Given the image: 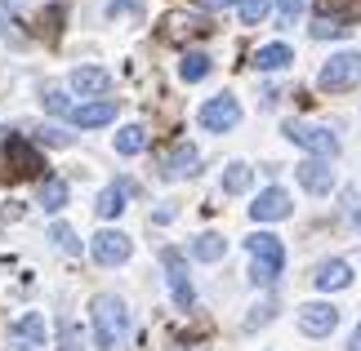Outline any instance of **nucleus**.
Segmentation results:
<instances>
[{"instance_id":"obj_1","label":"nucleus","mask_w":361,"mask_h":351,"mask_svg":"<svg viewBox=\"0 0 361 351\" xmlns=\"http://www.w3.org/2000/svg\"><path fill=\"white\" fill-rule=\"evenodd\" d=\"M125 333H130V312H125V302L116 293H99V298H94V338H99V347L116 351L125 343Z\"/></svg>"},{"instance_id":"obj_2","label":"nucleus","mask_w":361,"mask_h":351,"mask_svg":"<svg viewBox=\"0 0 361 351\" xmlns=\"http://www.w3.org/2000/svg\"><path fill=\"white\" fill-rule=\"evenodd\" d=\"M245 249H250V280L255 285H272L276 276H281V267H286V245L276 241V236H268V231H255L245 241Z\"/></svg>"},{"instance_id":"obj_3","label":"nucleus","mask_w":361,"mask_h":351,"mask_svg":"<svg viewBox=\"0 0 361 351\" xmlns=\"http://www.w3.org/2000/svg\"><path fill=\"white\" fill-rule=\"evenodd\" d=\"M317 85L330 94L361 85V53H335V58H326L322 72H317Z\"/></svg>"},{"instance_id":"obj_4","label":"nucleus","mask_w":361,"mask_h":351,"mask_svg":"<svg viewBox=\"0 0 361 351\" xmlns=\"http://www.w3.org/2000/svg\"><path fill=\"white\" fill-rule=\"evenodd\" d=\"M286 138L290 143H299V147H308L317 160H330V156H339V138L322 129V125H303V120H290L286 125Z\"/></svg>"},{"instance_id":"obj_5","label":"nucleus","mask_w":361,"mask_h":351,"mask_svg":"<svg viewBox=\"0 0 361 351\" xmlns=\"http://www.w3.org/2000/svg\"><path fill=\"white\" fill-rule=\"evenodd\" d=\"M210 32V18H201V13H188V9H170L161 18V36L170 40V45H183V40H197Z\"/></svg>"},{"instance_id":"obj_6","label":"nucleus","mask_w":361,"mask_h":351,"mask_svg":"<svg viewBox=\"0 0 361 351\" xmlns=\"http://www.w3.org/2000/svg\"><path fill=\"white\" fill-rule=\"evenodd\" d=\"M201 125L210 134H228V129H237L241 125V103L232 94H214L210 103L201 107Z\"/></svg>"},{"instance_id":"obj_7","label":"nucleus","mask_w":361,"mask_h":351,"mask_svg":"<svg viewBox=\"0 0 361 351\" xmlns=\"http://www.w3.org/2000/svg\"><path fill=\"white\" fill-rule=\"evenodd\" d=\"M161 262H165V276H170L174 307H178V312H192V302H197V289H192V280H188V262H183V254H178V249H165Z\"/></svg>"},{"instance_id":"obj_8","label":"nucleus","mask_w":361,"mask_h":351,"mask_svg":"<svg viewBox=\"0 0 361 351\" xmlns=\"http://www.w3.org/2000/svg\"><path fill=\"white\" fill-rule=\"evenodd\" d=\"M40 170H45L40 151L27 143V138H9V143H5V174H13V178H40Z\"/></svg>"},{"instance_id":"obj_9","label":"nucleus","mask_w":361,"mask_h":351,"mask_svg":"<svg viewBox=\"0 0 361 351\" xmlns=\"http://www.w3.org/2000/svg\"><path fill=\"white\" fill-rule=\"evenodd\" d=\"M90 254H94V262H103V267H121L125 258L134 254V241L125 231H99L94 245H90Z\"/></svg>"},{"instance_id":"obj_10","label":"nucleus","mask_w":361,"mask_h":351,"mask_svg":"<svg viewBox=\"0 0 361 351\" xmlns=\"http://www.w3.org/2000/svg\"><path fill=\"white\" fill-rule=\"evenodd\" d=\"M339 325V312L330 302H308V307H299V329L308 333V338H330Z\"/></svg>"},{"instance_id":"obj_11","label":"nucleus","mask_w":361,"mask_h":351,"mask_svg":"<svg viewBox=\"0 0 361 351\" xmlns=\"http://www.w3.org/2000/svg\"><path fill=\"white\" fill-rule=\"evenodd\" d=\"M197 165H201L197 147H192V143H174L161 156V178H192V174H197Z\"/></svg>"},{"instance_id":"obj_12","label":"nucleus","mask_w":361,"mask_h":351,"mask_svg":"<svg viewBox=\"0 0 361 351\" xmlns=\"http://www.w3.org/2000/svg\"><path fill=\"white\" fill-rule=\"evenodd\" d=\"M290 196L281 191V187H268V191H259V200L250 205V218L255 222H281V218H290Z\"/></svg>"},{"instance_id":"obj_13","label":"nucleus","mask_w":361,"mask_h":351,"mask_svg":"<svg viewBox=\"0 0 361 351\" xmlns=\"http://www.w3.org/2000/svg\"><path fill=\"white\" fill-rule=\"evenodd\" d=\"M295 174H299V182H303V191H312V196H326L330 187H335V170H330L326 160H317V156H308Z\"/></svg>"},{"instance_id":"obj_14","label":"nucleus","mask_w":361,"mask_h":351,"mask_svg":"<svg viewBox=\"0 0 361 351\" xmlns=\"http://www.w3.org/2000/svg\"><path fill=\"white\" fill-rule=\"evenodd\" d=\"M112 120H116V103H112V98L72 107V125H80V129H99V125H112Z\"/></svg>"},{"instance_id":"obj_15","label":"nucleus","mask_w":361,"mask_h":351,"mask_svg":"<svg viewBox=\"0 0 361 351\" xmlns=\"http://www.w3.org/2000/svg\"><path fill=\"white\" fill-rule=\"evenodd\" d=\"M72 89L80 98H99V94L112 89V76H107L103 67H76V72H72Z\"/></svg>"},{"instance_id":"obj_16","label":"nucleus","mask_w":361,"mask_h":351,"mask_svg":"<svg viewBox=\"0 0 361 351\" xmlns=\"http://www.w3.org/2000/svg\"><path fill=\"white\" fill-rule=\"evenodd\" d=\"M317 289H348L353 285V267L348 262H343V258H330V262H322V267H317Z\"/></svg>"},{"instance_id":"obj_17","label":"nucleus","mask_w":361,"mask_h":351,"mask_svg":"<svg viewBox=\"0 0 361 351\" xmlns=\"http://www.w3.org/2000/svg\"><path fill=\"white\" fill-rule=\"evenodd\" d=\"M290 63H295V49H290V45H263L255 53V67H259V72H286Z\"/></svg>"},{"instance_id":"obj_18","label":"nucleus","mask_w":361,"mask_h":351,"mask_svg":"<svg viewBox=\"0 0 361 351\" xmlns=\"http://www.w3.org/2000/svg\"><path fill=\"white\" fill-rule=\"evenodd\" d=\"M130 191H134L130 182H112V187H103L99 191V205H94V209H99V218H116L121 209H125V196H130Z\"/></svg>"},{"instance_id":"obj_19","label":"nucleus","mask_w":361,"mask_h":351,"mask_svg":"<svg viewBox=\"0 0 361 351\" xmlns=\"http://www.w3.org/2000/svg\"><path fill=\"white\" fill-rule=\"evenodd\" d=\"M224 254H228V241H224V236H214V231H205V236L192 241V258H201V262H219Z\"/></svg>"},{"instance_id":"obj_20","label":"nucleus","mask_w":361,"mask_h":351,"mask_svg":"<svg viewBox=\"0 0 361 351\" xmlns=\"http://www.w3.org/2000/svg\"><path fill=\"white\" fill-rule=\"evenodd\" d=\"M63 205H67V182L49 174L45 182H40V209H49V214H59Z\"/></svg>"},{"instance_id":"obj_21","label":"nucleus","mask_w":361,"mask_h":351,"mask_svg":"<svg viewBox=\"0 0 361 351\" xmlns=\"http://www.w3.org/2000/svg\"><path fill=\"white\" fill-rule=\"evenodd\" d=\"M9 333H13V338H23V343H45V320H40L36 312H27L23 320H13V325H9Z\"/></svg>"},{"instance_id":"obj_22","label":"nucleus","mask_w":361,"mask_h":351,"mask_svg":"<svg viewBox=\"0 0 361 351\" xmlns=\"http://www.w3.org/2000/svg\"><path fill=\"white\" fill-rule=\"evenodd\" d=\"M143 147H147V129H143V125H125V129L116 134V151H121V156H138Z\"/></svg>"},{"instance_id":"obj_23","label":"nucleus","mask_w":361,"mask_h":351,"mask_svg":"<svg viewBox=\"0 0 361 351\" xmlns=\"http://www.w3.org/2000/svg\"><path fill=\"white\" fill-rule=\"evenodd\" d=\"M178 76H183L188 85H197V80L210 76V58H205V53H183V63H178Z\"/></svg>"},{"instance_id":"obj_24","label":"nucleus","mask_w":361,"mask_h":351,"mask_svg":"<svg viewBox=\"0 0 361 351\" xmlns=\"http://www.w3.org/2000/svg\"><path fill=\"white\" fill-rule=\"evenodd\" d=\"M250 178H255V170H250V165H241V160H232L228 174H224V191H228V196H241V191L250 187Z\"/></svg>"},{"instance_id":"obj_25","label":"nucleus","mask_w":361,"mask_h":351,"mask_svg":"<svg viewBox=\"0 0 361 351\" xmlns=\"http://www.w3.org/2000/svg\"><path fill=\"white\" fill-rule=\"evenodd\" d=\"M317 13L348 23V18H357V13H361V5H357V0H317Z\"/></svg>"},{"instance_id":"obj_26","label":"nucleus","mask_w":361,"mask_h":351,"mask_svg":"<svg viewBox=\"0 0 361 351\" xmlns=\"http://www.w3.org/2000/svg\"><path fill=\"white\" fill-rule=\"evenodd\" d=\"M308 32H312L317 40H335V36H343V32H348V23H343V18H326V13H317Z\"/></svg>"},{"instance_id":"obj_27","label":"nucleus","mask_w":361,"mask_h":351,"mask_svg":"<svg viewBox=\"0 0 361 351\" xmlns=\"http://www.w3.org/2000/svg\"><path fill=\"white\" fill-rule=\"evenodd\" d=\"M49 241L63 249V254H80V241H76V231L67 227V222H54L49 227Z\"/></svg>"},{"instance_id":"obj_28","label":"nucleus","mask_w":361,"mask_h":351,"mask_svg":"<svg viewBox=\"0 0 361 351\" xmlns=\"http://www.w3.org/2000/svg\"><path fill=\"white\" fill-rule=\"evenodd\" d=\"M59 351H85V338H80V329L72 325V320L59 325Z\"/></svg>"},{"instance_id":"obj_29","label":"nucleus","mask_w":361,"mask_h":351,"mask_svg":"<svg viewBox=\"0 0 361 351\" xmlns=\"http://www.w3.org/2000/svg\"><path fill=\"white\" fill-rule=\"evenodd\" d=\"M272 316H276V302H272V298H263V302H255V307H250V316H245V329H259V325H268Z\"/></svg>"},{"instance_id":"obj_30","label":"nucleus","mask_w":361,"mask_h":351,"mask_svg":"<svg viewBox=\"0 0 361 351\" xmlns=\"http://www.w3.org/2000/svg\"><path fill=\"white\" fill-rule=\"evenodd\" d=\"M237 9H241V23H245V27H255V23L268 18V9H272V5H268V0H241Z\"/></svg>"},{"instance_id":"obj_31","label":"nucleus","mask_w":361,"mask_h":351,"mask_svg":"<svg viewBox=\"0 0 361 351\" xmlns=\"http://www.w3.org/2000/svg\"><path fill=\"white\" fill-rule=\"evenodd\" d=\"M303 5H308V0H276V18H281V23H295L299 13H303Z\"/></svg>"},{"instance_id":"obj_32","label":"nucleus","mask_w":361,"mask_h":351,"mask_svg":"<svg viewBox=\"0 0 361 351\" xmlns=\"http://www.w3.org/2000/svg\"><path fill=\"white\" fill-rule=\"evenodd\" d=\"M45 107H49V111H59V116H63V111H72V98H67L63 89H54V85H49V89H45Z\"/></svg>"},{"instance_id":"obj_33","label":"nucleus","mask_w":361,"mask_h":351,"mask_svg":"<svg viewBox=\"0 0 361 351\" xmlns=\"http://www.w3.org/2000/svg\"><path fill=\"white\" fill-rule=\"evenodd\" d=\"M40 138H45L49 147H72V134H63V129H40Z\"/></svg>"},{"instance_id":"obj_34","label":"nucleus","mask_w":361,"mask_h":351,"mask_svg":"<svg viewBox=\"0 0 361 351\" xmlns=\"http://www.w3.org/2000/svg\"><path fill=\"white\" fill-rule=\"evenodd\" d=\"M205 9H228V5H237V0H201Z\"/></svg>"},{"instance_id":"obj_35","label":"nucleus","mask_w":361,"mask_h":351,"mask_svg":"<svg viewBox=\"0 0 361 351\" xmlns=\"http://www.w3.org/2000/svg\"><path fill=\"white\" fill-rule=\"evenodd\" d=\"M348 351H361V325L353 329V338H348Z\"/></svg>"},{"instance_id":"obj_36","label":"nucleus","mask_w":361,"mask_h":351,"mask_svg":"<svg viewBox=\"0 0 361 351\" xmlns=\"http://www.w3.org/2000/svg\"><path fill=\"white\" fill-rule=\"evenodd\" d=\"M5 13H9V0H0V32H5Z\"/></svg>"},{"instance_id":"obj_37","label":"nucleus","mask_w":361,"mask_h":351,"mask_svg":"<svg viewBox=\"0 0 361 351\" xmlns=\"http://www.w3.org/2000/svg\"><path fill=\"white\" fill-rule=\"evenodd\" d=\"M353 227H357V231H361V205H357V209H353Z\"/></svg>"}]
</instances>
